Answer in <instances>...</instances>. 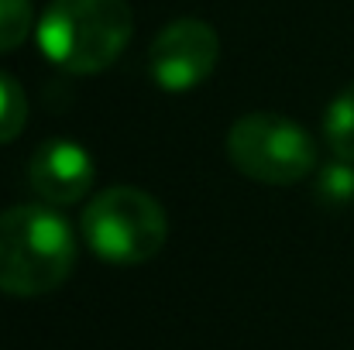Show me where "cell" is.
Returning a JSON list of instances; mask_svg holds the SVG:
<instances>
[{
    "instance_id": "5",
    "label": "cell",
    "mask_w": 354,
    "mask_h": 350,
    "mask_svg": "<svg viewBox=\"0 0 354 350\" xmlns=\"http://www.w3.org/2000/svg\"><path fill=\"white\" fill-rule=\"evenodd\" d=\"M221 59L214 24L200 17L169 21L148 45V76L162 93H189L203 86Z\"/></svg>"
},
{
    "instance_id": "2",
    "label": "cell",
    "mask_w": 354,
    "mask_h": 350,
    "mask_svg": "<svg viewBox=\"0 0 354 350\" xmlns=\"http://www.w3.org/2000/svg\"><path fill=\"white\" fill-rule=\"evenodd\" d=\"M134 35L127 0H48L35 24L41 55L69 76H97L124 55Z\"/></svg>"
},
{
    "instance_id": "4",
    "label": "cell",
    "mask_w": 354,
    "mask_h": 350,
    "mask_svg": "<svg viewBox=\"0 0 354 350\" xmlns=\"http://www.w3.org/2000/svg\"><path fill=\"white\" fill-rule=\"evenodd\" d=\"M227 158L261 186H296L317 172V144L296 120L268 110L237 117L227 130Z\"/></svg>"
},
{
    "instance_id": "8",
    "label": "cell",
    "mask_w": 354,
    "mask_h": 350,
    "mask_svg": "<svg viewBox=\"0 0 354 350\" xmlns=\"http://www.w3.org/2000/svg\"><path fill=\"white\" fill-rule=\"evenodd\" d=\"M24 124H28V93L10 72H0V144L14 141L24 130Z\"/></svg>"
},
{
    "instance_id": "10",
    "label": "cell",
    "mask_w": 354,
    "mask_h": 350,
    "mask_svg": "<svg viewBox=\"0 0 354 350\" xmlns=\"http://www.w3.org/2000/svg\"><path fill=\"white\" fill-rule=\"evenodd\" d=\"M35 28L31 0H0V52H14L28 41Z\"/></svg>"
},
{
    "instance_id": "9",
    "label": "cell",
    "mask_w": 354,
    "mask_h": 350,
    "mask_svg": "<svg viewBox=\"0 0 354 350\" xmlns=\"http://www.w3.org/2000/svg\"><path fill=\"white\" fill-rule=\"evenodd\" d=\"M317 200L330 206L354 203V162L334 158L330 165L317 168Z\"/></svg>"
},
{
    "instance_id": "7",
    "label": "cell",
    "mask_w": 354,
    "mask_h": 350,
    "mask_svg": "<svg viewBox=\"0 0 354 350\" xmlns=\"http://www.w3.org/2000/svg\"><path fill=\"white\" fill-rule=\"evenodd\" d=\"M324 141L334 158L354 162V83H348L324 114Z\"/></svg>"
},
{
    "instance_id": "1",
    "label": "cell",
    "mask_w": 354,
    "mask_h": 350,
    "mask_svg": "<svg viewBox=\"0 0 354 350\" xmlns=\"http://www.w3.org/2000/svg\"><path fill=\"white\" fill-rule=\"evenodd\" d=\"M76 231L52 206L21 203L0 210V292L17 299L48 295L76 268Z\"/></svg>"
},
{
    "instance_id": "3",
    "label": "cell",
    "mask_w": 354,
    "mask_h": 350,
    "mask_svg": "<svg viewBox=\"0 0 354 350\" xmlns=\"http://www.w3.org/2000/svg\"><path fill=\"white\" fill-rule=\"evenodd\" d=\"M80 233L107 264H141L165 247L169 217L151 193L138 186H111L86 203Z\"/></svg>"
},
{
    "instance_id": "6",
    "label": "cell",
    "mask_w": 354,
    "mask_h": 350,
    "mask_svg": "<svg viewBox=\"0 0 354 350\" xmlns=\"http://www.w3.org/2000/svg\"><path fill=\"white\" fill-rule=\"evenodd\" d=\"M28 179L48 206H73L93 189V155L73 137H48L35 148Z\"/></svg>"
}]
</instances>
